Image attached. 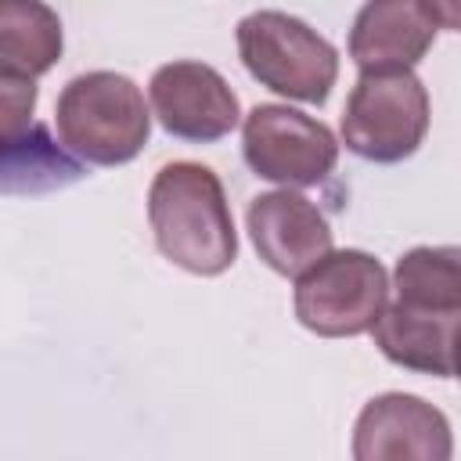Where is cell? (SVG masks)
<instances>
[{
    "label": "cell",
    "instance_id": "cell-1",
    "mask_svg": "<svg viewBox=\"0 0 461 461\" xmlns=\"http://www.w3.org/2000/svg\"><path fill=\"white\" fill-rule=\"evenodd\" d=\"M158 252L187 274L216 277L238 259V230L220 176L202 162H169L148 187Z\"/></svg>",
    "mask_w": 461,
    "mask_h": 461
},
{
    "label": "cell",
    "instance_id": "cell-2",
    "mask_svg": "<svg viewBox=\"0 0 461 461\" xmlns=\"http://www.w3.org/2000/svg\"><path fill=\"white\" fill-rule=\"evenodd\" d=\"M54 126L61 144L90 166L133 162L151 133V112L140 86L122 72L72 76L54 104Z\"/></svg>",
    "mask_w": 461,
    "mask_h": 461
},
{
    "label": "cell",
    "instance_id": "cell-3",
    "mask_svg": "<svg viewBox=\"0 0 461 461\" xmlns=\"http://www.w3.org/2000/svg\"><path fill=\"white\" fill-rule=\"evenodd\" d=\"M238 58L249 76L288 97L306 104H324L339 79V50L310 29L303 18L285 11H252L238 22Z\"/></svg>",
    "mask_w": 461,
    "mask_h": 461
},
{
    "label": "cell",
    "instance_id": "cell-4",
    "mask_svg": "<svg viewBox=\"0 0 461 461\" xmlns=\"http://www.w3.org/2000/svg\"><path fill=\"white\" fill-rule=\"evenodd\" d=\"M429 133V90L414 72H360L342 108V144L364 162H403Z\"/></svg>",
    "mask_w": 461,
    "mask_h": 461
},
{
    "label": "cell",
    "instance_id": "cell-5",
    "mask_svg": "<svg viewBox=\"0 0 461 461\" xmlns=\"http://www.w3.org/2000/svg\"><path fill=\"white\" fill-rule=\"evenodd\" d=\"M295 321L321 339H353L389 306V274L364 249H339L295 277Z\"/></svg>",
    "mask_w": 461,
    "mask_h": 461
},
{
    "label": "cell",
    "instance_id": "cell-6",
    "mask_svg": "<svg viewBox=\"0 0 461 461\" xmlns=\"http://www.w3.org/2000/svg\"><path fill=\"white\" fill-rule=\"evenodd\" d=\"M241 155L249 169L281 191L317 187L335 173L339 140L335 133L288 104H256L241 119Z\"/></svg>",
    "mask_w": 461,
    "mask_h": 461
},
{
    "label": "cell",
    "instance_id": "cell-7",
    "mask_svg": "<svg viewBox=\"0 0 461 461\" xmlns=\"http://www.w3.org/2000/svg\"><path fill=\"white\" fill-rule=\"evenodd\" d=\"M454 432L439 407L414 393L371 396L353 425V461H450Z\"/></svg>",
    "mask_w": 461,
    "mask_h": 461
},
{
    "label": "cell",
    "instance_id": "cell-8",
    "mask_svg": "<svg viewBox=\"0 0 461 461\" xmlns=\"http://www.w3.org/2000/svg\"><path fill=\"white\" fill-rule=\"evenodd\" d=\"M151 112L169 137L212 144L241 122V104L230 83L205 61L158 65L148 83Z\"/></svg>",
    "mask_w": 461,
    "mask_h": 461
},
{
    "label": "cell",
    "instance_id": "cell-9",
    "mask_svg": "<svg viewBox=\"0 0 461 461\" xmlns=\"http://www.w3.org/2000/svg\"><path fill=\"white\" fill-rule=\"evenodd\" d=\"M249 238L259 259L285 277H303L335 249V234L324 212L299 191H263L245 212Z\"/></svg>",
    "mask_w": 461,
    "mask_h": 461
},
{
    "label": "cell",
    "instance_id": "cell-10",
    "mask_svg": "<svg viewBox=\"0 0 461 461\" xmlns=\"http://www.w3.org/2000/svg\"><path fill=\"white\" fill-rule=\"evenodd\" d=\"M425 0H371L349 29V58L360 72H411L436 40Z\"/></svg>",
    "mask_w": 461,
    "mask_h": 461
},
{
    "label": "cell",
    "instance_id": "cell-11",
    "mask_svg": "<svg viewBox=\"0 0 461 461\" xmlns=\"http://www.w3.org/2000/svg\"><path fill=\"white\" fill-rule=\"evenodd\" d=\"M371 331L375 346L389 364L432 378H454V342L461 331V313H436L393 303Z\"/></svg>",
    "mask_w": 461,
    "mask_h": 461
},
{
    "label": "cell",
    "instance_id": "cell-12",
    "mask_svg": "<svg viewBox=\"0 0 461 461\" xmlns=\"http://www.w3.org/2000/svg\"><path fill=\"white\" fill-rule=\"evenodd\" d=\"M61 22L47 4L7 0L0 7V76L36 79L61 58Z\"/></svg>",
    "mask_w": 461,
    "mask_h": 461
},
{
    "label": "cell",
    "instance_id": "cell-13",
    "mask_svg": "<svg viewBox=\"0 0 461 461\" xmlns=\"http://www.w3.org/2000/svg\"><path fill=\"white\" fill-rule=\"evenodd\" d=\"M396 303L461 313V245H418L396 259Z\"/></svg>",
    "mask_w": 461,
    "mask_h": 461
},
{
    "label": "cell",
    "instance_id": "cell-14",
    "mask_svg": "<svg viewBox=\"0 0 461 461\" xmlns=\"http://www.w3.org/2000/svg\"><path fill=\"white\" fill-rule=\"evenodd\" d=\"M83 176V162L65 155L47 126H29L18 137H4V191L22 194V191H50L76 184Z\"/></svg>",
    "mask_w": 461,
    "mask_h": 461
},
{
    "label": "cell",
    "instance_id": "cell-15",
    "mask_svg": "<svg viewBox=\"0 0 461 461\" xmlns=\"http://www.w3.org/2000/svg\"><path fill=\"white\" fill-rule=\"evenodd\" d=\"M0 108H4V137H18L22 130L32 126V108H36V79H18V76H0Z\"/></svg>",
    "mask_w": 461,
    "mask_h": 461
},
{
    "label": "cell",
    "instance_id": "cell-16",
    "mask_svg": "<svg viewBox=\"0 0 461 461\" xmlns=\"http://www.w3.org/2000/svg\"><path fill=\"white\" fill-rule=\"evenodd\" d=\"M425 7H429L436 25L461 32V0H425Z\"/></svg>",
    "mask_w": 461,
    "mask_h": 461
},
{
    "label": "cell",
    "instance_id": "cell-17",
    "mask_svg": "<svg viewBox=\"0 0 461 461\" xmlns=\"http://www.w3.org/2000/svg\"><path fill=\"white\" fill-rule=\"evenodd\" d=\"M454 378H461V331H457V342H454Z\"/></svg>",
    "mask_w": 461,
    "mask_h": 461
}]
</instances>
